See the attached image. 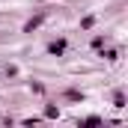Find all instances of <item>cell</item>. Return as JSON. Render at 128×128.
<instances>
[{"label": "cell", "mask_w": 128, "mask_h": 128, "mask_svg": "<svg viewBox=\"0 0 128 128\" xmlns=\"http://www.w3.org/2000/svg\"><path fill=\"white\" fill-rule=\"evenodd\" d=\"M66 48H68V42H66L63 36L48 42V54H51V57H63V54H66Z\"/></svg>", "instance_id": "obj_1"}, {"label": "cell", "mask_w": 128, "mask_h": 128, "mask_svg": "<svg viewBox=\"0 0 128 128\" xmlns=\"http://www.w3.org/2000/svg\"><path fill=\"white\" fill-rule=\"evenodd\" d=\"M45 24V12H36L33 18H27V24H24V33H33V30H39Z\"/></svg>", "instance_id": "obj_2"}, {"label": "cell", "mask_w": 128, "mask_h": 128, "mask_svg": "<svg viewBox=\"0 0 128 128\" xmlns=\"http://www.w3.org/2000/svg\"><path fill=\"white\" fill-rule=\"evenodd\" d=\"M96 125H104L101 116H86V119H80V128H96Z\"/></svg>", "instance_id": "obj_3"}, {"label": "cell", "mask_w": 128, "mask_h": 128, "mask_svg": "<svg viewBox=\"0 0 128 128\" xmlns=\"http://www.w3.org/2000/svg\"><path fill=\"white\" fill-rule=\"evenodd\" d=\"M45 119H60V107L57 104H48L45 107Z\"/></svg>", "instance_id": "obj_4"}, {"label": "cell", "mask_w": 128, "mask_h": 128, "mask_svg": "<svg viewBox=\"0 0 128 128\" xmlns=\"http://www.w3.org/2000/svg\"><path fill=\"white\" fill-rule=\"evenodd\" d=\"M113 107H125V92H122V90L113 92Z\"/></svg>", "instance_id": "obj_5"}, {"label": "cell", "mask_w": 128, "mask_h": 128, "mask_svg": "<svg viewBox=\"0 0 128 128\" xmlns=\"http://www.w3.org/2000/svg\"><path fill=\"white\" fill-rule=\"evenodd\" d=\"M66 98L68 101H84V92L80 90H66Z\"/></svg>", "instance_id": "obj_6"}, {"label": "cell", "mask_w": 128, "mask_h": 128, "mask_svg": "<svg viewBox=\"0 0 128 128\" xmlns=\"http://www.w3.org/2000/svg\"><path fill=\"white\" fill-rule=\"evenodd\" d=\"M101 57L113 63V60H119V51H116V48H107V51H101Z\"/></svg>", "instance_id": "obj_7"}, {"label": "cell", "mask_w": 128, "mask_h": 128, "mask_svg": "<svg viewBox=\"0 0 128 128\" xmlns=\"http://www.w3.org/2000/svg\"><path fill=\"white\" fill-rule=\"evenodd\" d=\"M92 24H96V15H86V18H84V21H80V30H90V27H92Z\"/></svg>", "instance_id": "obj_8"}, {"label": "cell", "mask_w": 128, "mask_h": 128, "mask_svg": "<svg viewBox=\"0 0 128 128\" xmlns=\"http://www.w3.org/2000/svg\"><path fill=\"white\" fill-rule=\"evenodd\" d=\"M92 48H104V36H92Z\"/></svg>", "instance_id": "obj_9"}, {"label": "cell", "mask_w": 128, "mask_h": 128, "mask_svg": "<svg viewBox=\"0 0 128 128\" xmlns=\"http://www.w3.org/2000/svg\"><path fill=\"white\" fill-rule=\"evenodd\" d=\"M18 74V66H6V78H15Z\"/></svg>", "instance_id": "obj_10"}]
</instances>
